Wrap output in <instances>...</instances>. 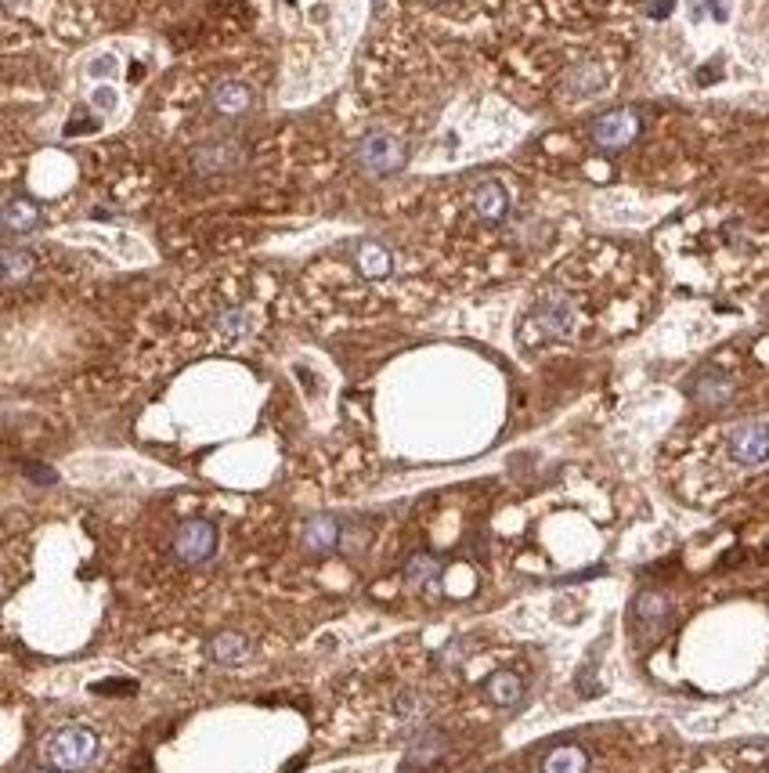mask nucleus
I'll return each instance as SVG.
<instances>
[{"label":"nucleus","mask_w":769,"mask_h":773,"mask_svg":"<svg viewBox=\"0 0 769 773\" xmlns=\"http://www.w3.org/2000/svg\"><path fill=\"white\" fill-rule=\"evenodd\" d=\"M575 326H578L575 296L553 290V293H545L542 301L535 304V311H531V318H528V326H524V336H531V340H564V336L575 333Z\"/></svg>","instance_id":"1"},{"label":"nucleus","mask_w":769,"mask_h":773,"mask_svg":"<svg viewBox=\"0 0 769 773\" xmlns=\"http://www.w3.org/2000/svg\"><path fill=\"white\" fill-rule=\"evenodd\" d=\"M94 752H98V738L87 727H61L44 744V759L61 773L83 770L94 759Z\"/></svg>","instance_id":"2"},{"label":"nucleus","mask_w":769,"mask_h":773,"mask_svg":"<svg viewBox=\"0 0 769 773\" xmlns=\"http://www.w3.org/2000/svg\"><path fill=\"white\" fill-rule=\"evenodd\" d=\"M354 159L365 173H376V178H383V173H394V170L405 167V145H402V138L383 134V131L365 134L362 145H358Z\"/></svg>","instance_id":"3"},{"label":"nucleus","mask_w":769,"mask_h":773,"mask_svg":"<svg viewBox=\"0 0 769 773\" xmlns=\"http://www.w3.org/2000/svg\"><path fill=\"white\" fill-rule=\"evenodd\" d=\"M217 550V528L203 517H192L173 531V557L181 564H203Z\"/></svg>","instance_id":"4"},{"label":"nucleus","mask_w":769,"mask_h":773,"mask_svg":"<svg viewBox=\"0 0 769 773\" xmlns=\"http://www.w3.org/2000/svg\"><path fill=\"white\" fill-rule=\"evenodd\" d=\"M242 145L231 138H210L192 148V167L195 173H206V178H217V173H231L242 167Z\"/></svg>","instance_id":"5"},{"label":"nucleus","mask_w":769,"mask_h":773,"mask_svg":"<svg viewBox=\"0 0 769 773\" xmlns=\"http://www.w3.org/2000/svg\"><path fill=\"white\" fill-rule=\"evenodd\" d=\"M640 134V116L629 109H614V112H603V116L592 123V142L607 153H614V148H625L632 138Z\"/></svg>","instance_id":"6"},{"label":"nucleus","mask_w":769,"mask_h":773,"mask_svg":"<svg viewBox=\"0 0 769 773\" xmlns=\"http://www.w3.org/2000/svg\"><path fill=\"white\" fill-rule=\"evenodd\" d=\"M730 456L740 467H755L769 459V423H744L730 434Z\"/></svg>","instance_id":"7"},{"label":"nucleus","mask_w":769,"mask_h":773,"mask_svg":"<svg viewBox=\"0 0 769 773\" xmlns=\"http://www.w3.org/2000/svg\"><path fill=\"white\" fill-rule=\"evenodd\" d=\"M470 206L485 224H499L510 214V192H506L502 181H480L470 195Z\"/></svg>","instance_id":"8"},{"label":"nucleus","mask_w":769,"mask_h":773,"mask_svg":"<svg viewBox=\"0 0 769 773\" xmlns=\"http://www.w3.org/2000/svg\"><path fill=\"white\" fill-rule=\"evenodd\" d=\"M592 755L586 744H556L542 755L539 773H589Z\"/></svg>","instance_id":"9"},{"label":"nucleus","mask_w":769,"mask_h":773,"mask_svg":"<svg viewBox=\"0 0 769 773\" xmlns=\"http://www.w3.org/2000/svg\"><path fill=\"white\" fill-rule=\"evenodd\" d=\"M250 102H253L250 87L239 80H220L217 87H210V109L220 112V116H242Z\"/></svg>","instance_id":"10"},{"label":"nucleus","mask_w":769,"mask_h":773,"mask_svg":"<svg viewBox=\"0 0 769 773\" xmlns=\"http://www.w3.org/2000/svg\"><path fill=\"white\" fill-rule=\"evenodd\" d=\"M603 87H607V69L600 61H578L564 77V91L570 98H592V94H600Z\"/></svg>","instance_id":"11"},{"label":"nucleus","mask_w":769,"mask_h":773,"mask_svg":"<svg viewBox=\"0 0 769 773\" xmlns=\"http://www.w3.org/2000/svg\"><path fill=\"white\" fill-rule=\"evenodd\" d=\"M246 654H250V640H246L242 632H217L214 640L206 643V658L210 662H217V665H239L246 662Z\"/></svg>","instance_id":"12"},{"label":"nucleus","mask_w":769,"mask_h":773,"mask_svg":"<svg viewBox=\"0 0 769 773\" xmlns=\"http://www.w3.org/2000/svg\"><path fill=\"white\" fill-rule=\"evenodd\" d=\"M0 221H4V228L11 235H30L36 224H41V206L26 195H15V199H8L4 210H0Z\"/></svg>","instance_id":"13"},{"label":"nucleus","mask_w":769,"mask_h":773,"mask_svg":"<svg viewBox=\"0 0 769 773\" xmlns=\"http://www.w3.org/2000/svg\"><path fill=\"white\" fill-rule=\"evenodd\" d=\"M337 542H340V525L332 517H312L304 525V546L312 553H318V557H326V553H332L337 550Z\"/></svg>","instance_id":"14"},{"label":"nucleus","mask_w":769,"mask_h":773,"mask_svg":"<svg viewBox=\"0 0 769 773\" xmlns=\"http://www.w3.org/2000/svg\"><path fill=\"white\" fill-rule=\"evenodd\" d=\"M354 265H358V271H362L365 279H387L391 268H394L387 246H380V243H372V239L354 246Z\"/></svg>","instance_id":"15"},{"label":"nucleus","mask_w":769,"mask_h":773,"mask_svg":"<svg viewBox=\"0 0 769 773\" xmlns=\"http://www.w3.org/2000/svg\"><path fill=\"white\" fill-rule=\"evenodd\" d=\"M485 694H488V702L491 705H499V708H513L520 697H524V680L517 676V672H491L488 683H485Z\"/></svg>","instance_id":"16"},{"label":"nucleus","mask_w":769,"mask_h":773,"mask_svg":"<svg viewBox=\"0 0 769 773\" xmlns=\"http://www.w3.org/2000/svg\"><path fill=\"white\" fill-rule=\"evenodd\" d=\"M693 397H698L701 405L719 408L734 397V383H730V377H723V372H704V377H698V383H693Z\"/></svg>","instance_id":"17"},{"label":"nucleus","mask_w":769,"mask_h":773,"mask_svg":"<svg viewBox=\"0 0 769 773\" xmlns=\"http://www.w3.org/2000/svg\"><path fill=\"white\" fill-rule=\"evenodd\" d=\"M0 260H4V279H8V285H19L22 279H30V271H33V257H30V249L4 246V254H0Z\"/></svg>","instance_id":"18"},{"label":"nucleus","mask_w":769,"mask_h":773,"mask_svg":"<svg viewBox=\"0 0 769 773\" xmlns=\"http://www.w3.org/2000/svg\"><path fill=\"white\" fill-rule=\"evenodd\" d=\"M438 575H441V564L430 553H416L405 564V582L412 585V590H419V585H430Z\"/></svg>","instance_id":"19"},{"label":"nucleus","mask_w":769,"mask_h":773,"mask_svg":"<svg viewBox=\"0 0 769 773\" xmlns=\"http://www.w3.org/2000/svg\"><path fill=\"white\" fill-rule=\"evenodd\" d=\"M214 329L225 336V340H235V336H242L246 329H250V311L246 307H225L214 318Z\"/></svg>","instance_id":"20"},{"label":"nucleus","mask_w":769,"mask_h":773,"mask_svg":"<svg viewBox=\"0 0 769 773\" xmlns=\"http://www.w3.org/2000/svg\"><path fill=\"white\" fill-rule=\"evenodd\" d=\"M665 615H668V601H665V596L643 593L640 601H636V618L647 621V626H657V621H665Z\"/></svg>","instance_id":"21"},{"label":"nucleus","mask_w":769,"mask_h":773,"mask_svg":"<svg viewBox=\"0 0 769 773\" xmlns=\"http://www.w3.org/2000/svg\"><path fill=\"white\" fill-rule=\"evenodd\" d=\"M441 748H444V741H441V733H423V738H419L416 744H412V763H430V759H438L441 755Z\"/></svg>","instance_id":"22"},{"label":"nucleus","mask_w":769,"mask_h":773,"mask_svg":"<svg viewBox=\"0 0 769 773\" xmlns=\"http://www.w3.org/2000/svg\"><path fill=\"white\" fill-rule=\"evenodd\" d=\"M567 4H575L578 11H611L622 0H567Z\"/></svg>","instance_id":"23"},{"label":"nucleus","mask_w":769,"mask_h":773,"mask_svg":"<svg viewBox=\"0 0 769 773\" xmlns=\"http://www.w3.org/2000/svg\"><path fill=\"white\" fill-rule=\"evenodd\" d=\"M94 102H98V105H113L116 98H113V91H98V94H94Z\"/></svg>","instance_id":"24"},{"label":"nucleus","mask_w":769,"mask_h":773,"mask_svg":"<svg viewBox=\"0 0 769 773\" xmlns=\"http://www.w3.org/2000/svg\"><path fill=\"white\" fill-rule=\"evenodd\" d=\"M430 4H441V0H430Z\"/></svg>","instance_id":"25"},{"label":"nucleus","mask_w":769,"mask_h":773,"mask_svg":"<svg viewBox=\"0 0 769 773\" xmlns=\"http://www.w3.org/2000/svg\"><path fill=\"white\" fill-rule=\"evenodd\" d=\"M58 773H61V770H58Z\"/></svg>","instance_id":"26"}]
</instances>
